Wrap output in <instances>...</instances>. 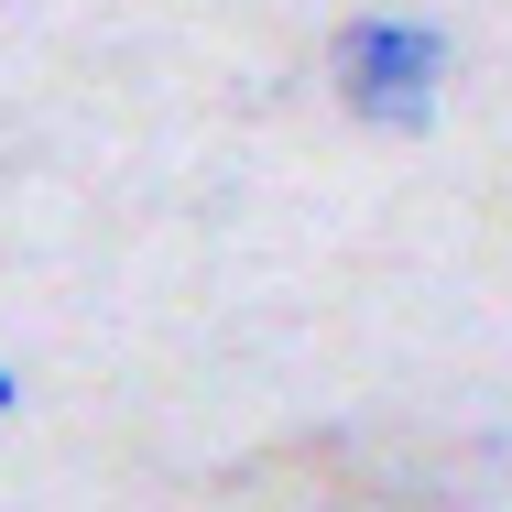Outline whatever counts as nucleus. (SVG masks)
Returning a JSON list of instances; mask_svg holds the SVG:
<instances>
[{
  "instance_id": "f03ea898",
  "label": "nucleus",
  "mask_w": 512,
  "mask_h": 512,
  "mask_svg": "<svg viewBox=\"0 0 512 512\" xmlns=\"http://www.w3.org/2000/svg\"><path fill=\"white\" fill-rule=\"evenodd\" d=\"M11 404H22V382H11V371H0V414H11Z\"/></svg>"
},
{
  "instance_id": "f257e3e1",
  "label": "nucleus",
  "mask_w": 512,
  "mask_h": 512,
  "mask_svg": "<svg viewBox=\"0 0 512 512\" xmlns=\"http://www.w3.org/2000/svg\"><path fill=\"white\" fill-rule=\"evenodd\" d=\"M327 88L371 131H425L436 120V88H447V33L436 22H338Z\"/></svg>"
}]
</instances>
